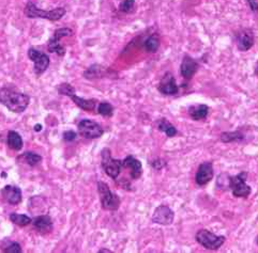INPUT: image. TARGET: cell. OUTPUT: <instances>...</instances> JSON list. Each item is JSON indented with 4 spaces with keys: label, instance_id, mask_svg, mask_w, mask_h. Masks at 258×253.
<instances>
[{
    "label": "cell",
    "instance_id": "44dd1931",
    "mask_svg": "<svg viewBox=\"0 0 258 253\" xmlns=\"http://www.w3.org/2000/svg\"><path fill=\"white\" fill-rule=\"evenodd\" d=\"M106 74H108V68L103 67L102 65L94 64L87 69V71L84 73V76L87 79H94V78H102Z\"/></svg>",
    "mask_w": 258,
    "mask_h": 253
},
{
    "label": "cell",
    "instance_id": "d590c367",
    "mask_svg": "<svg viewBox=\"0 0 258 253\" xmlns=\"http://www.w3.org/2000/svg\"><path fill=\"white\" fill-rule=\"evenodd\" d=\"M256 74L258 75V64H257V66H256Z\"/></svg>",
    "mask_w": 258,
    "mask_h": 253
},
{
    "label": "cell",
    "instance_id": "f1b7e54d",
    "mask_svg": "<svg viewBox=\"0 0 258 253\" xmlns=\"http://www.w3.org/2000/svg\"><path fill=\"white\" fill-rule=\"evenodd\" d=\"M119 10L123 13H132L135 11V0H123L119 5Z\"/></svg>",
    "mask_w": 258,
    "mask_h": 253
},
{
    "label": "cell",
    "instance_id": "e0dca14e",
    "mask_svg": "<svg viewBox=\"0 0 258 253\" xmlns=\"http://www.w3.org/2000/svg\"><path fill=\"white\" fill-rule=\"evenodd\" d=\"M209 110V107L205 104L195 105L188 108V115L194 121H200V120H205L208 117Z\"/></svg>",
    "mask_w": 258,
    "mask_h": 253
},
{
    "label": "cell",
    "instance_id": "277c9868",
    "mask_svg": "<svg viewBox=\"0 0 258 253\" xmlns=\"http://www.w3.org/2000/svg\"><path fill=\"white\" fill-rule=\"evenodd\" d=\"M195 239L205 249L215 251L219 250L224 245L226 237L223 235H216V234H213L209 230L201 229L196 233Z\"/></svg>",
    "mask_w": 258,
    "mask_h": 253
},
{
    "label": "cell",
    "instance_id": "1f68e13d",
    "mask_svg": "<svg viewBox=\"0 0 258 253\" xmlns=\"http://www.w3.org/2000/svg\"><path fill=\"white\" fill-rule=\"evenodd\" d=\"M151 166H152L155 170H160L165 166V161L160 159V158H158V159H155V160L151 162Z\"/></svg>",
    "mask_w": 258,
    "mask_h": 253
},
{
    "label": "cell",
    "instance_id": "9a60e30c",
    "mask_svg": "<svg viewBox=\"0 0 258 253\" xmlns=\"http://www.w3.org/2000/svg\"><path fill=\"white\" fill-rule=\"evenodd\" d=\"M1 195L3 200L11 205H17L22 202V190L17 186H4L1 190Z\"/></svg>",
    "mask_w": 258,
    "mask_h": 253
},
{
    "label": "cell",
    "instance_id": "603a6c76",
    "mask_svg": "<svg viewBox=\"0 0 258 253\" xmlns=\"http://www.w3.org/2000/svg\"><path fill=\"white\" fill-rule=\"evenodd\" d=\"M220 139H221V141L224 142V143L239 142V141L243 140L244 135L239 130H237V131H225V132H222Z\"/></svg>",
    "mask_w": 258,
    "mask_h": 253
},
{
    "label": "cell",
    "instance_id": "6da1fadb",
    "mask_svg": "<svg viewBox=\"0 0 258 253\" xmlns=\"http://www.w3.org/2000/svg\"><path fill=\"white\" fill-rule=\"evenodd\" d=\"M0 103L15 113L24 112L30 103V97L11 87H3L0 89Z\"/></svg>",
    "mask_w": 258,
    "mask_h": 253
},
{
    "label": "cell",
    "instance_id": "4fadbf2b",
    "mask_svg": "<svg viewBox=\"0 0 258 253\" xmlns=\"http://www.w3.org/2000/svg\"><path fill=\"white\" fill-rule=\"evenodd\" d=\"M198 67L199 64L196 60L193 59L192 57H190L188 55H184V59H182L181 62L180 74L185 80H190L193 78V76L196 74Z\"/></svg>",
    "mask_w": 258,
    "mask_h": 253
},
{
    "label": "cell",
    "instance_id": "52a82bcc",
    "mask_svg": "<svg viewBox=\"0 0 258 253\" xmlns=\"http://www.w3.org/2000/svg\"><path fill=\"white\" fill-rule=\"evenodd\" d=\"M78 134L86 139H98L104 134L103 128L97 122L89 119H84L77 125Z\"/></svg>",
    "mask_w": 258,
    "mask_h": 253
},
{
    "label": "cell",
    "instance_id": "d6a6232c",
    "mask_svg": "<svg viewBox=\"0 0 258 253\" xmlns=\"http://www.w3.org/2000/svg\"><path fill=\"white\" fill-rule=\"evenodd\" d=\"M250 9L253 12H258V0H247Z\"/></svg>",
    "mask_w": 258,
    "mask_h": 253
},
{
    "label": "cell",
    "instance_id": "d4e9b609",
    "mask_svg": "<svg viewBox=\"0 0 258 253\" xmlns=\"http://www.w3.org/2000/svg\"><path fill=\"white\" fill-rule=\"evenodd\" d=\"M10 220L13 222L14 224H17L20 226H26L29 223H31V218L28 217L27 215H23V214H11L10 215Z\"/></svg>",
    "mask_w": 258,
    "mask_h": 253
},
{
    "label": "cell",
    "instance_id": "7c38bea8",
    "mask_svg": "<svg viewBox=\"0 0 258 253\" xmlns=\"http://www.w3.org/2000/svg\"><path fill=\"white\" fill-rule=\"evenodd\" d=\"M158 90L164 95H176V94H178L179 87L171 72H167L163 76L158 86Z\"/></svg>",
    "mask_w": 258,
    "mask_h": 253
},
{
    "label": "cell",
    "instance_id": "5b68a950",
    "mask_svg": "<svg viewBox=\"0 0 258 253\" xmlns=\"http://www.w3.org/2000/svg\"><path fill=\"white\" fill-rule=\"evenodd\" d=\"M248 172L242 171L236 176L229 178V189L236 198H248L252 192V188L247 184Z\"/></svg>",
    "mask_w": 258,
    "mask_h": 253
},
{
    "label": "cell",
    "instance_id": "d6986e66",
    "mask_svg": "<svg viewBox=\"0 0 258 253\" xmlns=\"http://www.w3.org/2000/svg\"><path fill=\"white\" fill-rule=\"evenodd\" d=\"M75 105H77L80 109L85 111H93L96 109L97 100L96 99H85L83 97H78L76 94H74L70 97Z\"/></svg>",
    "mask_w": 258,
    "mask_h": 253
},
{
    "label": "cell",
    "instance_id": "8992f818",
    "mask_svg": "<svg viewBox=\"0 0 258 253\" xmlns=\"http://www.w3.org/2000/svg\"><path fill=\"white\" fill-rule=\"evenodd\" d=\"M101 156H102L101 164H102V168L105 171V173L112 180H117L119 174L121 172L122 161L112 158L110 149H104L102 151V153H101Z\"/></svg>",
    "mask_w": 258,
    "mask_h": 253
},
{
    "label": "cell",
    "instance_id": "5bb4252c",
    "mask_svg": "<svg viewBox=\"0 0 258 253\" xmlns=\"http://www.w3.org/2000/svg\"><path fill=\"white\" fill-rule=\"evenodd\" d=\"M122 168L130 170V175L132 180H138L143 174L142 162L136 159L134 156H127L122 160Z\"/></svg>",
    "mask_w": 258,
    "mask_h": 253
},
{
    "label": "cell",
    "instance_id": "7402d4cb",
    "mask_svg": "<svg viewBox=\"0 0 258 253\" xmlns=\"http://www.w3.org/2000/svg\"><path fill=\"white\" fill-rule=\"evenodd\" d=\"M158 128H159V130L165 132L166 136L168 138H173V137H175L176 135L178 134L177 128H176L171 122L167 121L166 119L160 120L159 124H158Z\"/></svg>",
    "mask_w": 258,
    "mask_h": 253
},
{
    "label": "cell",
    "instance_id": "e575fe53",
    "mask_svg": "<svg viewBox=\"0 0 258 253\" xmlns=\"http://www.w3.org/2000/svg\"><path fill=\"white\" fill-rule=\"evenodd\" d=\"M99 252L101 253V252H111V251L109 249H101V250H99Z\"/></svg>",
    "mask_w": 258,
    "mask_h": 253
},
{
    "label": "cell",
    "instance_id": "cb8c5ba5",
    "mask_svg": "<svg viewBox=\"0 0 258 253\" xmlns=\"http://www.w3.org/2000/svg\"><path fill=\"white\" fill-rule=\"evenodd\" d=\"M144 46H145V49H146L148 53H155L160 47L159 36L155 35V34L150 35L148 39L145 41Z\"/></svg>",
    "mask_w": 258,
    "mask_h": 253
},
{
    "label": "cell",
    "instance_id": "f546056e",
    "mask_svg": "<svg viewBox=\"0 0 258 253\" xmlns=\"http://www.w3.org/2000/svg\"><path fill=\"white\" fill-rule=\"evenodd\" d=\"M3 251L7 252V253H21L22 252V248H21L20 244L10 243V245L5 247V248L3 249Z\"/></svg>",
    "mask_w": 258,
    "mask_h": 253
},
{
    "label": "cell",
    "instance_id": "4316f807",
    "mask_svg": "<svg viewBox=\"0 0 258 253\" xmlns=\"http://www.w3.org/2000/svg\"><path fill=\"white\" fill-rule=\"evenodd\" d=\"M22 158H24L25 161H26L31 167L37 166V164L41 162V160H42V157L40 155H37L36 153H31V152H27V153H25L22 156Z\"/></svg>",
    "mask_w": 258,
    "mask_h": 253
},
{
    "label": "cell",
    "instance_id": "836d02e7",
    "mask_svg": "<svg viewBox=\"0 0 258 253\" xmlns=\"http://www.w3.org/2000/svg\"><path fill=\"white\" fill-rule=\"evenodd\" d=\"M35 130H36V131H41V130H42V125H41V124H37V125L35 126Z\"/></svg>",
    "mask_w": 258,
    "mask_h": 253
},
{
    "label": "cell",
    "instance_id": "3957f363",
    "mask_svg": "<svg viewBox=\"0 0 258 253\" xmlns=\"http://www.w3.org/2000/svg\"><path fill=\"white\" fill-rule=\"evenodd\" d=\"M98 191L103 210L114 212L120 207V198L111 190L108 184H105L103 182H98Z\"/></svg>",
    "mask_w": 258,
    "mask_h": 253
},
{
    "label": "cell",
    "instance_id": "2e32d148",
    "mask_svg": "<svg viewBox=\"0 0 258 253\" xmlns=\"http://www.w3.org/2000/svg\"><path fill=\"white\" fill-rule=\"evenodd\" d=\"M254 45V34L250 29H243L237 34V46L241 52H248Z\"/></svg>",
    "mask_w": 258,
    "mask_h": 253
},
{
    "label": "cell",
    "instance_id": "83f0119b",
    "mask_svg": "<svg viewBox=\"0 0 258 253\" xmlns=\"http://www.w3.org/2000/svg\"><path fill=\"white\" fill-rule=\"evenodd\" d=\"M57 90L61 94V95H66V96H69V97H71L72 95H74L75 92H76L74 88L70 84H67V82L59 85L58 88H57Z\"/></svg>",
    "mask_w": 258,
    "mask_h": 253
},
{
    "label": "cell",
    "instance_id": "8fae6325",
    "mask_svg": "<svg viewBox=\"0 0 258 253\" xmlns=\"http://www.w3.org/2000/svg\"><path fill=\"white\" fill-rule=\"evenodd\" d=\"M215 176V171H213V164L211 161H205L199 164L198 170L195 175V182L198 186H205Z\"/></svg>",
    "mask_w": 258,
    "mask_h": 253
},
{
    "label": "cell",
    "instance_id": "30bf717a",
    "mask_svg": "<svg viewBox=\"0 0 258 253\" xmlns=\"http://www.w3.org/2000/svg\"><path fill=\"white\" fill-rule=\"evenodd\" d=\"M175 213L167 205H160L154 210L152 215V222L161 225H171L174 222Z\"/></svg>",
    "mask_w": 258,
    "mask_h": 253
},
{
    "label": "cell",
    "instance_id": "8d00e7d4",
    "mask_svg": "<svg viewBox=\"0 0 258 253\" xmlns=\"http://www.w3.org/2000/svg\"><path fill=\"white\" fill-rule=\"evenodd\" d=\"M256 244H257V245H258V236H257V237H256Z\"/></svg>",
    "mask_w": 258,
    "mask_h": 253
},
{
    "label": "cell",
    "instance_id": "484cf974",
    "mask_svg": "<svg viewBox=\"0 0 258 253\" xmlns=\"http://www.w3.org/2000/svg\"><path fill=\"white\" fill-rule=\"evenodd\" d=\"M98 113L103 117H111L114 115V107L108 102H102L98 106Z\"/></svg>",
    "mask_w": 258,
    "mask_h": 253
},
{
    "label": "cell",
    "instance_id": "ac0fdd59",
    "mask_svg": "<svg viewBox=\"0 0 258 253\" xmlns=\"http://www.w3.org/2000/svg\"><path fill=\"white\" fill-rule=\"evenodd\" d=\"M33 223L36 229L40 232L49 231L53 227V221L48 215H40L36 219H34Z\"/></svg>",
    "mask_w": 258,
    "mask_h": 253
},
{
    "label": "cell",
    "instance_id": "4dcf8cb0",
    "mask_svg": "<svg viewBox=\"0 0 258 253\" xmlns=\"http://www.w3.org/2000/svg\"><path fill=\"white\" fill-rule=\"evenodd\" d=\"M76 138H77V134L73 130H68L64 132V139L67 142H72L74 140H76Z\"/></svg>",
    "mask_w": 258,
    "mask_h": 253
},
{
    "label": "cell",
    "instance_id": "9c48e42d",
    "mask_svg": "<svg viewBox=\"0 0 258 253\" xmlns=\"http://www.w3.org/2000/svg\"><path fill=\"white\" fill-rule=\"evenodd\" d=\"M28 57L31 61L35 63V73L37 75H41L46 71L49 65V57L42 52H39L35 48H29Z\"/></svg>",
    "mask_w": 258,
    "mask_h": 253
},
{
    "label": "cell",
    "instance_id": "ffe728a7",
    "mask_svg": "<svg viewBox=\"0 0 258 253\" xmlns=\"http://www.w3.org/2000/svg\"><path fill=\"white\" fill-rule=\"evenodd\" d=\"M7 143H8V147L13 151H20L23 148V139L21 135L14 130H10L8 132Z\"/></svg>",
    "mask_w": 258,
    "mask_h": 253
},
{
    "label": "cell",
    "instance_id": "74e56055",
    "mask_svg": "<svg viewBox=\"0 0 258 253\" xmlns=\"http://www.w3.org/2000/svg\"><path fill=\"white\" fill-rule=\"evenodd\" d=\"M0 138H1V136H0Z\"/></svg>",
    "mask_w": 258,
    "mask_h": 253
},
{
    "label": "cell",
    "instance_id": "ba28073f",
    "mask_svg": "<svg viewBox=\"0 0 258 253\" xmlns=\"http://www.w3.org/2000/svg\"><path fill=\"white\" fill-rule=\"evenodd\" d=\"M73 34V31L70 28H60L58 30H56L53 36L50 37L48 41V50L50 53H56L59 56H65L66 50L64 46H61V44L59 43L62 37H67L69 35Z\"/></svg>",
    "mask_w": 258,
    "mask_h": 253
},
{
    "label": "cell",
    "instance_id": "7a4b0ae2",
    "mask_svg": "<svg viewBox=\"0 0 258 253\" xmlns=\"http://www.w3.org/2000/svg\"><path fill=\"white\" fill-rule=\"evenodd\" d=\"M65 8H56L50 11H45L39 9L34 2H28L26 8H25V14L29 18H44L48 21H59L61 17H64L66 14Z\"/></svg>",
    "mask_w": 258,
    "mask_h": 253
}]
</instances>
